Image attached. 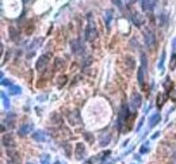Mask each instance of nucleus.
Returning a JSON list of instances; mask_svg holds the SVG:
<instances>
[{
  "mask_svg": "<svg viewBox=\"0 0 176 164\" xmlns=\"http://www.w3.org/2000/svg\"><path fill=\"white\" fill-rule=\"evenodd\" d=\"M141 2H142V10L145 12H150L156 6V0H141Z\"/></svg>",
  "mask_w": 176,
  "mask_h": 164,
  "instance_id": "nucleus-10",
  "label": "nucleus"
},
{
  "mask_svg": "<svg viewBox=\"0 0 176 164\" xmlns=\"http://www.w3.org/2000/svg\"><path fill=\"white\" fill-rule=\"evenodd\" d=\"M144 39H145V45L148 48H153L156 45V35L150 29H145V31H144Z\"/></svg>",
  "mask_w": 176,
  "mask_h": 164,
  "instance_id": "nucleus-3",
  "label": "nucleus"
},
{
  "mask_svg": "<svg viewBox=\"0 0 176 164\" xmlns=\"http://www.w3.org/2000/svg\"><path fill=\"white\" fill-rule=\"evenodd\" d=\"M98 37V30H96V24L94 22L92 17L88 15V23H87V27H86V39L88 42H92V41L96 39Z\"/></svg>",
  "mask_w": 176,
  "mask_h": 164,
  "instance_id": "nucleus-1",
  "label": "nucleus"
},
{
  "mask_svg": "<svg viewBox=\"0 0 176 164\" xmlns=\"http://www.w3.org/2000/svg\"><path fill=\"white\" fill-rule=\"evenodd\" d=\"M110 141H111V134L110 133L106 134V137L102 136V137H100V147H106V145H108Z\"/></svg>",
  "mask_w": 176,
  "mask_h": 164,
  "instance_id": "nucleus-17",
  "label": "nucleus"
},
{
  "mask_svg": "<svg viewBox=\"0 0 176 164\" xmlns=\"http://www.w3.org/2000/svg\"><path fill=\"white\" fill-rule=\"evenodd\" d=\"M10 35H11V39L12 41H19V31H16V29H15L14 26L10 27Z\"/></svg>",
  "mask_w": 176,
  "mask_h": 164,
  "instance_id": "nucleus-16",
  "label": "nucleus"
},
{
  "mask_svg": "<svg viewBox=\"0 0 176 164\" xmlns=\"http://www.w3.org/2000/svg\"><path fill=\"white\" fill-rule=\"evenodd\" d=\"M2 99H3V105H4V107L8 110V109H10V99L6 96L4 92H2Z\"/></svg>",
  "mask_w": 176,
  "mask_h": 164,
  "instance_id": "nucleus-26",
  "label": "nucleus"
},
{
  "mask_svg": "<svg viewBox=\"0 0 176 164\" xmlns=\"http://www.w3.org/2000/svg\"><path fill=\"white\" fill-rule=\"evenodd\" d=\"M64 67H65V61H64V60H62L61 57H57V58H56V61H54V69H57V71H58V69H62Z\"/></svg>",
  "mask_w": 176,
  "mask_h": 164,
  "instance_id": "nucleus-18",
  "label": "nucleus"
},
{
  "mask_svg": "<svg viewBox=\"0 0 176 164\" xmlns=\"http://www.w3.org/2000/svg\"><path fill=\"white\" fill-rule=\"evenodd\" d=\"M169 68L171 69H175L176 68V53H174L171 57V62H169Z\"/></svg>",
  "mask_w": 176,
  "mask_h": 164,
  "instance_id": "nucleus-27",
  "label": "nucleus"
},
{
  "mask_svg": "<svg viewBox=\"0 0 176 164\" xmlns=\"http://www.w3.org/2000/svg\"><path fill=\"white\" fill-rule=\"evenodd\" d=\"M2 84H3V86H8V87H11V86H12L11 81H10V80H6L4 77L2 79Z\"/></svg>",
  "mask_w": 176,
  "mask_h": 164,
  "instance_id": "nucleus-31",
  "label": "nucleus"
},
{
  "mask_svg": "<svg viewBox=\"0 0 176 164\" xmlns=\"http://www.w3.org/2000/svg\"><path fill=\"white\" fill-rule=\"evenodd\" d=\"M2 143H3V145H4L6 148H14L15 147V140H14V137H12L10 133L3 136Z\"/></svg>",
  "mask_w": 176,
  "mask_h": 164,
  "instance_id": "nucleus-7",
  "label": "nucleus"
},
{
  "mask_svg": "<svg viewBox=\"0 0 176 164\" xmlns=\"http://www.w3.org/2000/svg\"><path fill=\"white\" fill-rule=\"evenodd\" d=\"M71 50H72V53L73 54H80L81 52L84 50V48L81 46V42H80V39H73L71 42Z\"/></svg>",
  "mask_w": 176,
  "mask_h": 164,
  "instance_id": "nucleus-5",
  "label": "nucleus"
},
{
  "mask_svg": "<svg viewBox=\"0 0 176 164\" xmlns=\"http://www.w3.org/2000/svg\"><path fill=\"white\" fill-rule=\"evenodd\" d=\"M6 164H14V163H12V162H11V160H8V162H7V163H6Z\"/></svg>",
  "mask_w": 176,
  "mask_h": 164,
  "instance_id": "nucleus-36",
  "label": "nucleus"
},
{
  "mask_svg": "<svg viewBox=\"0 0 176 164\" xmlns=\"http://www.w3.org/2000/svg\"><path fill=\"white\" fill-rule=\"evenodd\" d=\"M172 160H174V163L176 164V152H175L174 155H172Z\"/></svg>",
  "mask_w": 176,
  "mask_h": 164,
  "instance_id": "nucleus-35",
  "label": "nucleus"
},
{
  "mask_svg": "<svg viewBox=\"0 0 176 164\" xmlns=\"http://www.w3.org/2000/svg\"><path fill=\"white\" fill-rule=\"evenodd\" d=\"M126 64H129V68H130V69H133L134 68V60L127 56V57H126Z\"/></svg>",
  "mask_w": 176,
  "mask_h": 164,
  "instance_id": "nucleus-28",
  "label": "nucleus"
},
{
  "mask_svg": "<svg viewBox=\"0 0 176 164\" xmlns=\"http://www.w3.org/2000/svg\"><path fill=\"white\" fill-rule=\"evenodd\" d=\"M160 119H161V117H160L159 113H156L155 115H152V117H150V119H149V128H153V126H156V125L160 122Z\"/></svg>",
  "mask_w": 176,
  "mask_h": 164,
  "instance_id": "nucleus-15",
  "label": "nucleus"
},
{
  "mask_svg": "<svg viewBox=\"0 0 176 164\" xmlns=\"http://www.w3.org/2000/svg\"><path fill=\"white\" fill-rule=\"evenodd\" d=\"M49 60H50V54H43L41 56V57L38 58V61H37L35 64V68L38 72H43L46 69V67H48L49 64Z\"/></svg>",
  "mask_w": 176,
  "mask_h": 164,
  "instance_id": "nucleus-4",
  "label": "nucleus"
},
{
  "mask_svg": "<svg viewBox=\"0 0 176 164\" xmlns=\"http://www.w3.org/2000/svg\"><path fill=\"white\" fill-rule=\"evenodd\" d=\"M111 19H112V11H107L106 12V26H107V29H110Z\"/></svg>",
  "mask_w": 176,
  "mask_h": 164,
  "instance_id": "nucleus-24",
  "label": "nucleus"
},
{
  "mask_svg": "<svg viewBox=\"0 0 176 164\" xmlns=\"http://www.w3.org/2000/svg\"><path fill=\"white\" fill-rule=\"evenodd\" d=\"M8 156H10V159H11V160H14V163H18V164L20 163V159H19V156H18V153H15V152H10V151H8Z\"/></svg>",
  "mask_w": 176,
  "mask_h": 164,
  "instance_id": "nucleus-23",
  "label": "nucleus"
},
{
  "mask_svg": "<svg viewBox=\"0 0 176 164\" xmlns=\"http://www.w3.org/2000/svg\"><path fill=\"white\" fill-rule=\"evenodd\" d=\"M33 138L35 141H39V143H45L48 138H46V134H45V132H42V130H37V132H34L33 133Z\"/></svg>",
  "mask_w": 176,
  "mask_h": 164,
  "instance_id": "nucleus-12",
  "label": "nucleus"
},
{
  "mask_svg": "<svg viewBox=\"0 0 176 164\" xmlns=\"http://www.w3.org/2000/svg\"><path fill=\"white\" fill-rule=\"evenodd\" d=\"M75 155H76V159L81 160L84 156H86V147H84L83 143H77L76 148H75Z\"/></svg>",
  "mask_w": 176,
  "mask_h": 164,
  "instance_id": "nucleus-6",
  "label": "nucleus"
},
{
  "mask_svg": "<svg viewBox=\"0 0 176 164\" xmlns=\"http://www.w3.org/2000/svg\"><path fill=\"white\" fill-rule=\"evenodd\" d=\"M10 92L12 94V95H19V94L22 92V88L19 86H11L10 87Z\"/></svg>",
  "mask_w": 176,
  "mask_h": 164,
  "instance_id": "nucleus-22",
  "label": "nucleus"
},
{
  "mask_svg": "<svg viewBox=\"0 0 176 164\" xmlns=\"http://www.w3.org/2000/svg\"><path fill=\"white\" fill-rule=\"evenodd\" d=\"M54 164H61V163H60V162H56V163H54Z\"/></svg>",
  "mask_w": 176,
  "mask_h": 164,
  "instance_id": "nucleus-37",
  "label": "nucleus"
},
{
  "mask_svg": "<svg viewBox=\"0 0 176 164\" xmlns=\"http://www.w3.org/2000/svg\"><path fill=\"white\" fill-rule=\"evenodd\" d=\"M142 124H144V118L141 119V121H140V124H138V126H137V130H140V128H141V126H142Z\"/></svg>",
  "mask_w": 176,
  "mask_h": 164,
  "instance_id": "nucleus-33",
  "label": "nucleus"
},
{
  "mask_svg": "<svg viewBox=\"0 0 176 164\" xmlns=\"http://www.w3.org/2000/svg\"><path fill=\"white\" fill-rule=\"evenodd\" d=\"M69 122H71V125H79L81 122L80 113H79L77 110H73V111L69 114Z\"/></svg>",
  "mask_w": 176,
  "mask_h": 164,
  "instance_id": "nucleus-9",
  "label": "nucleus"
},
{
  "mask_svg": "<svg viewBox=\"0 0 176 164\" xmlns=\"http://www.w3.org/2000/svg\"><path fill=\"white\" fill-rule=\"evenodd\" d=\"M148 144H149V143H145V145H142V147H141V149H140L141 153H145V152L149 151V145H148Z\"/></svg>",
  "mask_w": 176,
  "mask_h": 164,
  "instance_id": "nucleus-30",
  "label": "nucleus"
},
{
  "mask_svg": "<svg viewBox=\"0 0 176 164\" xmlns=\"http://www.w3.org/2000/svg\"><path fill=\"white\" fill-rule=\"evenodd\" d=\"M61 147H62V149H64L65 155H67L68 157H71L72 156V147L71 145H69L68 143H64V144H61Z\"/></svg>",
  "mask_w": 176,
  "mask_h": 164,
  "instance_id": "nucleus-19",
  "label": "nucleus"
},
{
  "mask_svg": "<svg viewBox=\"0 0 176 164\" xmlns=\"http://www.w3.org/2000/svg\"><path fill=\"white\" fill-rule=\"evenodd\" d=\"M67 83V76H60L58 77V87H61V86H64V84Z\"/></svg>",
  "mask_w": 176,
  "mask_h": 164,
  "instance_id": "nucleus-29",
  "label": "nucleus"
},
{
  "mask_svg": "<svg viewBox=\"0 0 176 164\" xmlns=\"http://www.w3.org/2000/svg\"><path fill=\"white\" fill-rule=\"evenodd\" d=\"M137 79H138V84H140V87H144V80H145V68L144 67L138 68Z\"/></svg>",
  "mask_w": 176,
  "mask_h": 164,
  "instance_id": "nucleus-14",
  "label": "nucleus"
},
{
  "mask_svg": "<svg viewBox=\"0 0 176 164\" xmlns=\"http://www.w3.org/2000/svg\"><path fill=\"white\" fill-rule=\"evenodd\" d=\"M141 105H142V96H141V94L133 92L131 94V106H133L134 109H138Z\"/></svg>",
  "mask_w": 176,
  "mask_h": 164,
  "instance_id": "nucleus-8",
  "label": "nucleus"
},
{
  "mask_svg": "<svg viewBox=\"0 0 176 164\" xmlns=\"http://www.w3.org/2000/svg\"><path fill=\"white\" fill-rule=\"evenodd\" d=\"M171 164H175V163H171Z\"/></svg>",
  "mask_w": 176,
  "mask_h": 164,
  "instance_id": "nucleus-38",
  "label": "nucleus"
},
{
  "mask_svg": "<svg viewBox=\"0 0 176 164\" xmlns=\"http://www.w3.org/2000/svg\"><path fill=\"white\" fill-rule=\"evenodd\" d=\"M131 20H133V23L136 24L137 27L142 26V23H144V18H142V15L138 14V12H133V15H131Z\"/></svg>",
  "mask_w": 176,
  "mask_h": 164,
  "instance_id": "nucleus-11",
  "label": "nucleus"
},
{
  "mask_svg": "<svg viewBox=\"0 0 176 164\" xmlns=\"http://www.w3.org/2000/svg\"><path fill=\"white\" fill-rule=\"evenodd\" d=\"M31 130H33V125H31V124H23L19 128L18 133H19L20 136H26V134H29Z\"/></svg>",
  "mask_w": 176,
  "mask_h": 164,
  "instance_id": "nucleus-13",
  "label": "nucleus"
},
{
  "mask_svg": "<svg viewBox=\"0 0 176 164\" xmlns=\"http://www.w3.org/2000/svg\"><path fill=\"white\" fill-rule=\"evenodd\" d=\"M50 119L53 121V124H61L62 122V118H61V115H60L58 113H53V114L50 115Z\"/></svg>",
  "mask_w": 176,
  "mask_h": 164,
  "instance_id": "nucleus-20",
  "label": "nucleus"
},
{
  "mask_svg": "<svg viewBox=\"0 0 176 164\" xmlns=\"http://www.w3.org/2000/svg\"><path fill=\"white\" fill-rule=\"evenodd\" d=\"M42 164H49V156L48 155H43L42 156Z\"/></svg>",
  "mask_w": 176,
  "mask_h": 164,
  "instance_id": "nucleus-32",
  "label": "nucleus"
},
{
  "mask_svg": "<svg viewBox=\"0 0 176 164\" xmlns=\"http://www.w3.org/2000/svg\"><path fill=\"white\" fill-rule=\"evenodd\" d=\"M127 115H129L127 105H126V103H123L122 107H121V110H119L118 119H117V129H118L119 132H122V129H123V125H125V122H126Z\"/></svg>",
  "mask_w": 176,
  "mask_h": 164,
  "instance_id": "nucleus-2",
  "label": "nucleus"
},
{
  "mask_svg": "<svg viewBox=\"0 0 176 164\" xmlns=\"http://www.w3.org/2000/svg\"><path fill=\"white\" fill-rule=\"evenodd\" d=\"M164 61H165V50H163L161 52V57H160V62H159V69H160V72H163L164 71Z\"/></svg>",
  "mask_w": 176,
  "mask_h": 164,
  "instance_id": "nucleus-21",
  "label": "nucleus"
},
{
  "mask_svg": "<svg viewBox=\"0 0 176 164\" xmlns=\"http://www.w3.org/2000/svg\"><path fill=\"white\" fill-rule=\"evenodd\" d=\"M172 48H174V50L176 49V38H175L174 41H172Z\"/></svg>",
  "mask_w": 176,
  "mask_h": 164,
  "instance_id": "nucleus-34",
  "label": "nucleus"
},
{
  "mask_svg": "<svg viewBox=\"0 0 176 164\" xmlns=\"http://www.w3.org/2000/svg\"><path fill=\"white\" fill-rule=\"evenodd\" d=\"M83 137L86 138V141H87V143L94 144V136L91 134V133H88V132H84V133H83Z\"/></svg>",
  "mask_w": 176,
  "mask_h": 164,
  "instance_id": "nucleus-25",
  "label": "nucleus"
}]
</instances>
